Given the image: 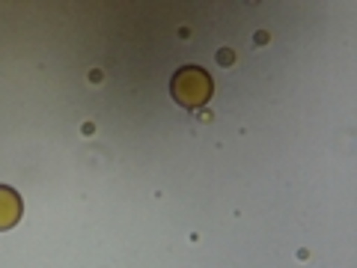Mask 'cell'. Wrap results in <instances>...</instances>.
Instances as JSON below:
<instances>
[{
	"instance_id": "3",
	"label": "cell",
	"mask_w": 357,
	"mask_h": 268,
	"mask_svg": "<svg viewBox=\"0 0 357 268\" xmlns=\"http://www.w3.org/2000/svg\"><path fill=\"white\" fill-rule=\"evenodd\" d=\"M220 63L229 66V63H232V51H220Z\"/></svg>"
},
{
	"instance_id": "2",
	"label": "cell",
	"mask_w": 357,
	"mask_h": 268,
	"mask_svg": "<svg viewBox=\"0 0 357 268\" xmlns=\"http://www.w3.org/2000/svg\"><path fill=\"white\" fill-rule=\"evenodd\" d=\"M21 211H24L21 197L13 191V188L0 185V230H13L21 221Z\"/></svg>"
},
{
	"instance_id": "1",
	"label": "cell",
	"mask_w": 357,
	"mask_h": 268,
	"mask_svg": "<svg viewBox=\"0 0 357 268\" xmlns=\"http://www.w3.org/2000/svg\"><path fill=\"white\" fill-rule=\"evenodd\" d=\"M170 93L182 107H203L211 98V77L199 66H182L170 81Z\"/></svg>"
}]
</instances>
